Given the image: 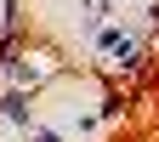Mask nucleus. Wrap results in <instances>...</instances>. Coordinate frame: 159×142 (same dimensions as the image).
Segmentation results:
<instances>
[{
	"mask_svg": "<svg viewBox=\"0 0 159 142\" xmlns=\"http://www.w3.org/2000/svg\"><path fill=\"white\" fill-rule=\"evenodd\" d=\"M0 119H6V125H34V103H29V91H6L0 97Z\"/></svg>",
	"mask_w": 159,
	"mask_h": 142,
	"instance_id": "2",
	"label": "nucleus"
},
{
	"mask_svg": "<svg viewBox=\"0 0 159 142\" xmlns=\"http://www.w3.org/2000/svg\"><path fill=\"white\" fill-rule=\"evenodd\" d=\"M29 142H63V136H57L51 125H29Z\"/></svg>",
	"mask_w": 159,
	"mask_h": 142,
	"instance_id": "4",
	"label": "nucleus"
},
{
	"mask_svg": "<svg viewBox=\"0 0 159 142\" xmlns=\"http://www.w3.org/2000/svg\"><path fill=\"white\" fill-rule=\"evenodd\" d=\"M6 74H11V80H17V85H40V68H34V63H11V68H6Z\"/></svg>",
	"mask_w": 159,
	"mask_h": 142,
	"instance_id": "3",
	"label": "nucleus"
},
{
	"mask_svg": "<svg viewBox=\"0 0 159 142\" xmlns=\"http://www.w3.org/2000/svg\"><path fill=\"white\" fill-rule=\"evenodd\" d=\"M91 40L102 46V63L108 68H119V74H136V68H142V40H136V34H125V29H97Z\"/></svg>",
	"mask_w": 159,
	"mask_h": 142,
	"instance_id": "1",
	"label": "nucleus"
}]
</instances>
